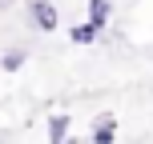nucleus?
<instances>
[{"label": "nucleus", "instance_id": "nucleus-4", "mask_svg": "<svg viewBox=\"0 0 153 144\" xmlns=\"http://www.w3.org/2000/svg\"><path fill=\"white\" fill-rule=\"evenodd\" d=\"M73 116L69 112H53L48 116V144H56V140H65V136H73Z\"/></svg>", "mask_w": 153, "mask_h": 144}, {"label": "nucleus", "instance_id": "nucleus-1", "mask_svg": "<svg viewBox=\"0 0 153 144\" xmlns=\"http://www.w3.org/2000/svg\"><path fill=\"white\" fill-rule=\"evenodd\" d=\"M28 24L36 32H56L61 28V12L53 0H28Z\"/></svg>", "mask_w": 153, "mask_h": 144}, {"label": "nucleus", "instance_id": "nucleus-7", "mask_svg": "<svg viewBox=\"0 0 153 144\" xmlns=\"http://www.w3.org/2000/svg\"><path fill=\"white\" fill-rule=\"evenodd\" d=\"M56 144H81V140H76V136H65V140H56Z\"/></svg>", "mask_w": 153, "mask_h": 144}, {"label": "nucleus", "instance_id": "nucleus-2", "mask_svg": "<svg viewBox=\"0 0 153 144\" xmlns=\"http://www.w3.org/2000/svg\"><path fill=\"white\" fill-rule=\"evenodd\" d=\"M113 140H117V116H113V112H101V116H93L89 144H113Z\"/></svg>", "mask_w": 153, "mask_h": 144}, {"label": "nucleus", "instance_id": "nucleus-5", "mask_svg": "<svg viewBox=\"0 0 153 144\" xmlns=\"http://www.w3.org/2000/svg\"><path fill=\"white\" fill-rule=\"evenodd\" d=\"M24 56H28L24 48H8V52H0V68H4V72H20L24 68Z\"/></svg>", "mask_w": 153, "mask_h": 144}, {"label": "nucleus", "instance_id": "nucleus-6", "mask_svg": "<svg viewBox=\"0 0 153 144\" xmlns=\"http://www.w3.org/2000/svg\"><path fill=\"white\" fill-rule=\"evenodd\" d=\"M97 36H101V32L93 28L89 20H85V24H73V28H69V40H73V44H93Z\"/></svg>", "mask_w": 153, "mask_h": 144}, {"label": "nucleus", "instance_id": "nucleus-3", "mask_svg": "<svg viewBox=\"0 0 153 144\" xmlns=\"http://www.w3.org/2000/svg\"><path fill=\"white\" fill-rule=\"evenodd\" d=\"M109 20H113V4H109V0H89V24H93V28L105 32Z\"/></svg>", "mask_w": 153, "mask_h": 144}]
</instances>
